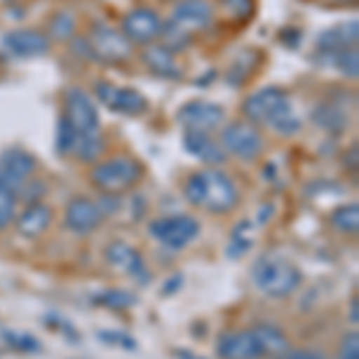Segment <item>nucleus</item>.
<instances>
[{
    "label": "nucleus",
    "mask_w": 359,
    "mask_h": 359,
    "mask_svg": "<svg viewBox=\"0 0 359 359\" xmlns=\"http://www.w3.org/2000/svg\"><path fill=\"white\" fill-rule=\"evenodd\" d=\"M96 338L101 340V343H106V345H118V347H123V350H137V340L135 338H130L125 331H98L96 333Z\"/></svg>",
    "instance_id": "473e14b6"
},
{
    "label": "nucleus",
    "mask_w": 359,
    "mask_h": 359,
    "mask_svg": "<svg viewBox=\"0 0 359 359\" xmlns=\"http://www.w3.org/2000/svg\"><path fill=\"white\" fill-rule=\"evenodd\" d=\"M242 111L249 123L266 125L283 137H292L302 130V123L292 111V98L280 86H264L254 91L252 96L245 98Z\"/></svg>",
    "instance_id": "f257e3e1"
},
{
    "label": "nucleus",
    "mask_w": 359,
    "mask_h": 359,
    "mask_svg": "<svg viewBox=\"0 0 359 359\" xmlns=\"http://www.w3.org/2000/svg\"><path fill=\"white\" fill-rule=\"evenodd\" d=\"M271 213H273V206H266L264 211L259 213V223H266V221H269V216H271Z\"/></svg>",
    "instance_id": "58836bf2"
},
{
    "label": "nucleus",
    "mask_w": 359,
    "mask_h": 359,
    "mask_svg": "<svg viewBox=\"0 0 359 359\" xmlns=\"http://www.w3.org/2000/svg\"><path fill=\"white\" fill-rule=\"evenodd\" d=\"M17 218V196L0 187V230H8Z\"/></svg>",
    "instance_id": "2f4dec72"
},
{
    "label": "nucleus",
    "mask_w": 359,
    "mask_h": 359,
    "mask_svg": "<svg viewBox=\"0 0 359 359\" xmlns=\"http://www.w3.org/2000/svg\"><path fill=\"white\" fill-rule=\"evenodd\" d=\"M149 233L156 242H161L168 249H184L187 245L199 237L201 225L192 216H165V218H156L149 225Z\"/></svg>",
    "instance_id": "0eeeda50"
},
{
    "label": "nucleus",
    "mask_w": 359,
    "mask_h": 359,
    "mask_svg": "<svg viewBox=\"0 0 359 359\" xmlns=\"http://www.w3.org/2000/svg\"><path fill=\"white\" fill-rule=\"evenodd\" d=\"M213 20V5L208 0H180L172 8L170 20L163 25L161 36H165V48L177 50L184 48L192 39V34L201 32L211 25Z\"/></svg>",
    "instance_id": "7ed1b4c3"
},
{
    "label": "nucleus",
    "mask_w": 359,
    "mask_h": 359,
    "mask_svg": "<svg viewBox=\"0 0 359 359\" xmlns=\"http://www.w3.org/2000/svg\"><path fill=\"white\" fill-rule=\"evenodd\" d=\"M249 228H252V223L242 221L233 230V240H230V245H228V257L230 259H240L242 254H247L249 249H252V237L245 235V230H249Z\"/></svg>",
    "instance_id": "7c9ffc66"
},
{
    "label": "nucleus",
    "mask_w": 359,
    "mask_h": 359,
    "mask_svg": "<svg viewBox=\"0 0 359 359\" xmlns=\"http://www.w3.org/2000/svg\"><path fill=\"white\" fill-rule=\"evenodd\" d=\"M36 168H39L36 158L29 151H25V149L20 147L5 149L0 154V187L10 189L17 196L27 184V180L34 177Z\"/></svg>",
    "instance_id": "6e6552de"
},
{
    "label": "nucleus",
    "mask_w": 359,
    "mask_h": 359,
    "mask_svg": "<svg viewBox=\"0 0 359 359\" xmlns=\"http://www.w3.org/2000/svg\"><path fill=\"white\" fill-rule=\"evenodd\" d=\"M96 98L113 113L123 115H139L147 111V98L139 94L137 89H127V86H115L111 82H98L96 84Z\"/></svg>",
    "instance_id": "9b49d317"
},
{
    "label": "nucleus",
    "mask_w": 359,
    "mask_h": 359,
    "mask_svg": "<svg viewBox=\"0 0 359 359\" xmlns=\"http://www.w3.org/2000/svg\"><path fill=\"white\" fill-rule=\"evenodd\" d=\"M347 318H350V321L357 326V321H359V299H357V297H352V302H350V314H347Z\"/></svg>",
    "instance_id": "4c0bfd02"
},
{
    "label": "nucleus",
    "mask_w": 359,
    "mask_h": 359,
    "mask_svg": "<svg viewBox=\"0 0 359 359\" xmlns=\"http://www.w3.org/2000/svg\"><path fill=\"white\" fill-rule=\"evenodd\" d=\"M252 331L259 338V345H262L264 355L285 357L287 352H290V343H287L285 333H283L280 328L271 326V323H259V326H254Z\"/></svg>",
    "instance_id": "4be33fe9"
},
{
    "label": "nucleus",
    "mask_w": 359,
    "mask_h": 359,
    "mask_svg": "<svg viewBox=\"0 0 359 359\" xmlns=\"http://www.w3.org/2000/svg\"><path fill=\"white\" fill-rule=\"evenodd\" d=\"M182 283H184L182 273H175V276L168 278L165 285H163V297H170V294H175L180 287H182Z\"/></svg>",
    "instance_id": "c9c22d12"
},
{
    "label": "nucleus",
    "mask_w": 359,
    "mask_h": 359,
    "mask_svg": "<svg viewBox=\"0 0 359 359\" xmlns=\"http://www.w3.org/2000/svg\"><path fill=\"white\" fill-rule=\"evenodd\" d=\"M17 233L27 240H36L43 233H48V228L53 225V208L43 201H36V204H27L25 211L15 218Z\"/></svg>",
    "instance_id": "a211bd4d"
},
{
    "label": "nucleus",
    "mask_w": 359,
    "mask_h": 359,
    "mask_svg": "<svg viewBox=\"0 0 359 359\" xmlns=\"http://www.w3.org/2000/svg\"><path fill=\"white\" fill-rule=\"evenodd\" d=\"M74 27H77V22H74V15L69 13V10H60V13H55L53 20L48 22L50 36L57 39V41H67V39H72Z\"/></svg>",
    "instance_id": "bb28decb"
},
{
    "label": "nucleus",
    "mask_w": 359,
    "mask_h": 359,
    "mask_svg": "<svg viewBox=\"0 0 359 359\" xmlns=\"http://www.w3.org/2000/svg\"><path fill=\"white\" fill-rule=\"evenodd\" d=\"M94 302L111 306V309H130V306L137 304V297L127 290H106V292H98V297Z\"/></svg>",
    "instance_id": "c756f323"
},
{
    "label": "nucleus",
    "mask_w": 359,
    "mask_h": 359,
    "mask_svg": "<svg viewBox=\"0 0 359 359\" xmlns=\"http://www.w3.org/2000/svg\"><path fill=\"white\" fill-rule=\"evenodd\" d=\"M184 199L192 206L223 216V213H230L240 204V192H237L235 182L223 170L206 168V170L189 175L187 184H184Z\"/></svg>",
    "instance_id": "f03ea898"
},
{
    "label": "nucleus",
    "mask_w": 359,
    "mask_h": 359,
    "mask_svg": "<svg viewBox=\"0 0 359 359\" xmlns=\"http://www.w3.org/2000/svg\"><path fill=\"white\" fill-rule=\"evenodd\" d=\"M331 223L340 233L345 235H357L359 230V206L357 204H343L331 211Z\"/></svg>",
    "instance_id": "393cba45"
},
{
    "label": "nucleus",
    "mask_w": 359,
    "mask_h": 359,
    "mask_svg": "<svg viewBox=\"0 0 359 359\" xmlns=\"http://www.w3.org/2000/svg\"><path fill=\"white\" fill-rule=\"evenodd\" d=\"M106 213L86 196H74L65 206V228L74 235H89L103 223Z\"/></svg>",
    "instance_id": "f8f14e48"
},
{
    "label": "nucleus",
    "mask_w": 359,
    "mask_h": 359,
    "mask_svg": "<svg viewBox=\"0 0 359 359\" xmlns=\"http://www.w3.org/2000/svg\"><path fill=\"white\" fill-rule=\"evenodd\" d=\"M221 359H262L266 357L254 331H228L221 333L216 343Z\"/></svg>",
    "instance_id": "2eb2a0df"
},
{
    "label": "nucleus",
    "mask_w": 359,
    "mask_h": 359,
    "mask_svg": "<svg viewBox=\"0 0 359 359\" xmlns=\"http://www.w3.org/2000/svg\"><path fill=\"white\" fill-rule=\"evenodd\" d=\"M355 46H357V20H352L318 34L316 53H335V50L355 48Z\"/></svg>",
    "instance_id": "aec40b11"
},
{
    "label": "nucleus",
    "mask_w": 359,
    "mask_h": 359,
    "mask_svg": "<svg viewBox=\"0 0 359 359\" xmlns=\"http://www.w3.org/2000/svg\"><path fill=\"white\" fill-rule=\"evenodd\" d=\"M163 32V20L149 8H137L125 15L123 34L130 43H151Z\"/></svg>",
    "instance_id": "ddd939ff"
},
{
    "label": "nucleus",
    "mask_w": 359,
    "mask_h": 359,
    "mask_svg": "<svg viewBox=\"0 0 359 359\" xmlns=\"http://www.w3.org/2000/svg\"><path fill=\"white\" fill-rule=\"evenodd\" d=\"M144 62L147 67L151 69L154 74L158 77H165V79H180L182 77V67L177 65L175 60V53L165 46H149L147 50L142 53Z\"/></svg>",
    "instance_id": "412c9836"
},
{
    "label": "nucleus",
    "mask_w": 359,
    "mask_h": 359,
    "mask_svg": "<svg viewBox=\"0 0 359 359\" xmlns=\"http://www.w3.org/2000/svg\"><path fill=\"white\" fill-rule=\"evenodd\" d=\"M184 142V149H187V154H192L194 158H199L201 163L206 165H223L225 158H228V154H225V149L221 147V142H216L211 135H206V132H184L182 137Z\"/></svg>",
    "instance_id": "6ab92c4d"
},
{
    "label": "nucleus",
    "mask_w": 359,
    "mask_h": 359,
    "mask_svg": "<svg viewBox=\"0 0 359 359\" xmlns=\"http://www.w3.org/2000/svg\"><path fill=\"white\" fill-rule=\"evenodd\" d=\"M333 3H340V0H333Z\"/></svg>",
    "instance_id": "a19ab883"
},
{
    "label": "nucleus",
    "mask_w": 359,
    "mask_h": 359,
    "mask_svg": "<svg viewBox=\"0 0 359 359\" xmlns=\"http://www.w3.org/2000/svg\"><path fill=\"white\" fill-rule=\"evenodd\" d=\"M106 262L111 264L113 269L135 278V280H142L144 285L149 283V269H147V264H144L142 252H137V249L132 245H127V242H111V245L106 247Z\"/></svg>",
    "instance_id": "f3484780"
},
{
    "label": "nucleus",
    "mask_w": 359,
    "mask_h": 359,
    "mask_svg": "<svg viewBox=\"0 0 359 359\" xmlns=\"http://www.w3.org/2000/svg\"><path fill=\"white\" fill-rule=\"evenodd\" d=\"M314 60L323 62V65H331L335 69L345 74L350 79H357L359 74V55H357V46L355 48H345V50H335V53H316Z\"/></svg>",
    "instance_id": "b1692460"
},
{
    "label": "nucleus",
    "mask_w": 359,
    "mask_h": 359,
    "mask_svg": "<svg viewBox=\"0 0 359 359\" xmlns=\"http://www.w3.org/2000/svg\"><path fill=\"white\" fill-rule=\"evenodd\" d=\"M223 10L235 20H247L254 13V0H221Z\"/></svg>",
    "instance_id": "72a5a7b5"
},
{
    "label": "nucleus",
    "mask_w": 359,
    "mask_h": 359,
    "mask_svg": "<svg viewBox=\"0 0 359 359\" xmlns=\"http://www.w3.org/2000/svg\"><path fill=\"white\" fill-rule=\"evenodd\" d=\"M103 154V139L98 135H91V137H82L74 149V156H77L82 163H94V161L101 158Z\"/></svg>",
    "instance_id": "c85d7f7f"
},
{
    "label": "nucleus",
    "mask_w": 359,
    "mask_h": 359,
    "mask_svg": "<svg viewBox=\"0 0 359 359\" xmlns=\"http://www.w3.org/2000/svg\"><path fill=\"white\" fill-rule=\"evenodd\" d=\"M65 118L82 137L98 135V130H101V118H98L96 103L82 89L65 91Z\"/></svg>",
    "instance_id": "1a4fd4ad"
},
{
    "label": "nucleus",
    "mask_w": 359,
    "mask_h": 359,
    "mask_svg": "<svg viewBox=\"0 0 359 359\" xmlns=\"http://www.w3.org/2000/svg\"><path fill=\"white\" fill-rule=\"evenodd\" d=\"M142 165L130 156H115L91 168L89 180L101 194L120 196L142 180Z\"/></svg>",
    "instance_id": "39448f33"
},
{
    "label": "nucleus",
    "mask_w": 359,
    "mask_h": 359,
    "mask_svg": "<svg viewBox=\"0 0 359 359\" xmlns=\"http://www.w3.org/2000/svg\"><path fill=\"white\" fill-rule=\"evenodd\" d=\"M221 147L225 154H233L240 161H257L264 154V137L252 123L235 120L223 127Z\"/></svg>",
    "instance_id": "423d86ee"
},
{
    "label": "nucleus",
    "mask_w": 359,
    "mask_h": 359,
    "mask_svg": "<svg viewBox=\"0 0 359 359\" xmlns=\"http://www.w3.org/2000/svg\"><path fill=\"white\" fill-rule=\"evenodd\" d=\"M79 139H82V135L69 125L67 118L57 120V130H55V151L57 154L72 156L74 149H77V144H79Z\"/></svg>",
    "instance_id": "a878e982"
},
{
    "label": "nucleus",
    "mask_w": 359,
    "mask_h": 359,
    "mask_svg": "<svg viewBox=\"0 0 359 359\" xmlns=\"http://www.w3.org/2000/svg\"><path fill=\"white\" fill-rule=\"evenodd\" d=\"M340 357L343 359H359V335H357V331L345 333L343 343H340Z\"/></svg>",
    "instance_id": "f704fd0d"
},
{
    "label": "nucleus",
    "mask_w": 359,
    "mask_h": 359,
    "mask_svg": "<svg viewBox=\"0 0 359 359\" xmlns=\"http://www.w3.org/2000/svg\"><path fill=\"white\" fill-rule=\"evenodd\" d=\"M311 120L328 132H343L350 125V118H347V113L338 103H318L314 111H311Z\"/></svg>",
    "instance_id": "5701e85b"
},
{
    "label": "nucleus",
    "mask_w": 359,
    "mask_h": 359,
    "mask_svg": "<svg viewBox=\"0 0 359 359\" xmlns=\"http://www.w3.org/2000/svg\"><path fill=\"white\" fill-rule=\"evenodd\" d=\"M3 48L15 57H39L50 48V39L36 29H13L3 36Z\"/></svg>",
    "instance_id": "dca6fc26"
},
{
    "label": "nucleus",
    "mask_w": 359,
    "mask_h": 359,
    "mask_svg": "<svg viewBox=\"0 0 359 359\" xmlns=\"http://www.w3.org/2000/svg\"><path fill=\"white\" fill-rule=\"evenodd\" d=\"M338 359H343V357H338Z\"/></svg>",
    "instance_id": "79ce46f5"
},
{
    "label": "nucleus",
    "mask_w": 359,
    "mask_h": 359,
    "mask_svg": "<svg viewBox=\"0 0 359 359\" xmlns=\"http://www.w3.org/2000/svg\"><path fill=\"white\" fill-rule=\"evenodd\" d=\"M180 359H201V357H194V355H189L187 350H180Z\"/></svg>",
    "instance_id": "ea45409f"
},
{
    "label": "nucleus",
    "mask_w": 359,
    "mask_h": 359,
    "mask_svg": "<svg viewBox=\"0 0 359 359\" xmlns=\"http://www.w3.org/2000/svg\"><path fill=\"white\" fill-rule=\"evenodd\" d=\"M254 285L273 299H285L299 290L302 271L280 257H262L252 269Z\"/></svg>",
    "instance_id": "20e7f679"
},
{
    "label": "nucleus",
    "mask_w": 359,
    "mask_h": 359,
    "mask_svg": "<svg viewBox=\"0 0 359 359\" xmlns=\"http://www.w3.org/2000/svg\"><path fill=\"white\" fill-rule=\"evenodd\" d=\"M175 120L189 132H213L225 123V108L211 101H189L175 113Z\"/></svg>",
    "instance_id": "9d476101"
},
{
    "label": "nucleus",
    "mask_w": 359,
    "mask_h": 359,
    "mask_svg": "<svg viewBox=\"0 0 359 359\" xmlns=\"http://www.w3.org/2000/svg\"><path fill=\"white\" fill-rule=\"evenodd\" d=\"M283 359H326V357H323L321 352H311V350H292Z\"/></svg>",
    "instance_id": "e433bc0d"
},
{
    "label": "nucleus",
    "mask_w": 359,
    "mask_h": 359,
    "mask_svg": "<svg viewBox=\"0 0 359 359\" xmlns=\"http://www.w3.org/2000/svg\"><path fill=\"white\" fill-rule=\"evenodd\" d=\"M3 340L17 352H27V355H39L43 350L41 343L34 338L32 333H22V331H3Z\"/></svg>",
    "instance_id": "cd10ccee"
},
{
    "label": "nucleus",
    "mask_w": 359,
    "mask_h": 359,
    "mask_svg": "<svg viewBox=\"0 0 359 359\" xmlns=\"http://www.w3.org/2000/svg\"><path fill=\"white\" fill-rule=\"evenodd\" d=\"M89 43L94 48L96 60L125 62L132 55V43L125 39V34L111 27H96Z\"/></svg>",
    "instance_id": "4468645a"
}]
</instances>
